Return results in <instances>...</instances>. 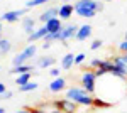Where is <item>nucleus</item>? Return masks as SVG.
<instances>
[{
    "instance_id": "f257e3e1",
    "label": "nucleus",
    "mask_w": 127,
    "mask_h": 113,
    "mask_svg": "<svg viewBox=\"0 0 127 113\" xmlns=\"http://www.w3.org/2000/svg\"><path fill=\"white\" fill-rule=\"evenodd\" d=\"M73 5H75V14H78L83 19H92L103 10V3H100L98 0H78Z\"/></svg>"
},
{
    "instance_id": "f03ea898",
    "label": "nucleus",
    "mask_w": 127,
    "mask_h": 113,
    "mask_svg": "<svg viewBox=\"0 0 127 113\" xmlns=\"http://www.w3.org/2000/svg\"><path fill=\"white\" fill-rule=\"evenodd\" d=\"M64 98L75 101L80 106H93V96L81 86H71L64 91Z\"/></svg>"
},
{
    "instance_id": "7ed1b4c3",
    "label": "nucleus",
    "mask_w": 127,
    "mask_h": 113,
    "mask_svg": "<svg viewBox=\"0 0 127 113\" xmlns=\"http://www.w3.org/2000/svg\"><path fill=\"white\" fill-rule=\"evenodd\" d=\"M36 52H37V46L32 42V44H29L24 51H20L19 54H15V56H14V59H12V66L27 64L32 57H36Z\"/></svg>"
},
{
    "instance_id": "20e7f679",
    "label": "nucleus",
    "mask_w": 127,
    "mask_h": 113,
    "mask_svg": "<svg viewBox=\"0 0 127 113\" xmlns=\"http://www.w3.org/2000/svg\"><path fill=\"white\" fill-rule=\"evenodd\" d=\"M80 83H81V88H85L88 93H95V90H97V74H95V71L93 69H88V71H83V74L80 78Z\"/></svg>"
},
{
    "instance_id": "39448f33",
    "label": "nucleus",
    "mask_w": 127,
    "mask_h": 113,
    "mask_svg": "<svg viewBox=\"0 0 127 113\" xmlns=\"http://www.w3.org/2000/svg\"><path fill=\"white\" fill-rule=\"evenodd\" d=\"M78 27L76 24H66V25H63V29L59 30V42H63V46H68L66 42H68L69 39H75L76 36V32H78Z\"/></svg>"
},
{
    "instance_id": "423d86ee",
    "label": "nucleus",
    "mask_w": 127,
    "mask_h": 113,
    "mask_svg": "<svg viewBox=\"0 0 127 113\" xmlns=\"http://www.w3.org/2000/svg\"><path fill=\"white\" fill-rule=\"evenodd\" d=\"M53 106L54 108H58L61 110L63 113H78V106L75 101H71L68 98H63V100H56V101H53Z\"/></svg>"
},
{
    "instance_id": "0eeeda50",
    "label": "nucleus",
    "mask_w": 127,
    "mask_h": 113,
    "mask_svg": "<svg viewBox=\"0 0 127 113\" xmlns=\"http://www.w3.org/2000/svg\"><path fill=\"white\" fill-rule=\"evenodd\" d=\"M27 10H29V9H20V10H9V12H3V14H2V17H0V20H2V22L14 24V22H17L20 17H24V15L27 14Z\"/></svg>"
},
{
    "instance_id": "6e6552de",
    "label": "nucleus",
    "mask_w": 127,
    "mask_h": 113,
    "mask_svg": "<svg viewBox=\"0 0 127 113\" xmlns=\"http://www.w3.org/2000/svg\"><path fill=\"white\" fill-rule=\"evenodd\" d=\"M75 14V5L73 3H63L58 7V17L61 20H69Z\"/></svg>"
},
{
    "instance_id": "1a4fd4ad",
    "label": "nucleus",
    "mask_w": 127,
    "mask_h": 113,
    "mask_svg": "<svg viewBox=\"0 0 127 113\" xmlns=\"http://www.w3.org/2000/svg\"><path fill=\"white\" fill-rule=\"evenodd\" d=\"M92 25L90 24H83V25H80L78 27V32H76V36H75V39L76 41H80V42H83V41H87L90 36H92Z\"/></svg>"
},
{
    "instance_id": "9d476101",
    "label": "nucleus",
    "mask_w": 127,
    "mask_h": 113,
    "mask_svg": "<svg viewBox=\"0 0 127 113\" xmlns=\"http://www.w3.org/2000/svg\"><path fill=\"white\" fill-rule=\"evenodd\" d=\"M44 25L48 29V34H56V32H59L63 29V20L59 19V17H54V19L48 20Z\"/></svg>"
},
{
    "instance_id": "9b49d317",
    "label": "nucleus",
    "mask_w": 127,
    "mask_h": 113,
    "mask_svg": "<svg viewBox=\"0 0 127 113\" xmlns=\"http://www.w3.org/2000/svg\"><path fill=\"white\" fill-rule=\"evenodd\" d=\"M46 34H48V29L42 24V25H41L39 29H36L31 36H27V41H29L31 44H32V42H37V41H42V39L46 37Z\"/></svg>"
},
{
    "instance_id": "f8f14e48",
    "label": "nucleus",
    "mask_w": 127,
    "mask_h": 113,
    "mask_svg": "<svg viewBox=\"0 0 127 113\" xmlns=\"http://www.w3.org/2000/svg\"><path fill=\"white\" fill-rule=\"evenodd\" d=\"M63 90H66V79L64 78H54L53 81H51V85H49V91L51 93H59V91H63Z\"/></svg>"
},
{
    "instance_id": "ddd939ff",
    "label": "nucleus",
    "mask_w": 127,
    "mask_h": 113,
    "mask_svg": "<svg viewBox=\"0 0 127 113\" xmlns=\"http://www.w3.org/2000/svg\"><path fill=\"white\" fill-rule=\"evenodd\" d=\"M54 64H56V57H53V56H42V57H37L36 59V66L42 68V69L53 68Z\"/></svg>"
},
{
    "instance_id": "4468645a",
    "label": "nucleus",
    "mask_w": 127,
    "mask_h": 113,
    "mask_svg": "<svg viewBox=\"0 0 127 113\" xmlns=\"http://www.w3.org/2000/svg\"><path fill=\"white\" fill-rule=\"evenodd\" d=\"M54 17H58V7H49V9H46V10H44V12L39 15V22L46 24L48 20L54 19Z\"/></svg>"
},
{
    "instance_id": "2eb2a0df",
    "label": "nucleus",
    "mask_w": 127,
    "mask_h": 113,
    "mask_svg": "<svg viewBox=\"0 0 127 113\" xmlns=\"http://www.w3.org/2000/svg\"><path fill=\"white\" fill-rule=\"evenodd\" d=\"M22 30L27 36H31L36 30V20L32 19V17H22Z\"/></svg>"
},
{
    "instance_id": "dca6fc26",
    "label": "nucleus",
    "mask_w": 127,
    "mask_h": 113,
    "mask_svg": "<svg viewBox=\"0 0 127 113\" xmlns=\"http://www.w3.org/2000/svg\"><path fill=\"white\" fill-rule=\"evenodd\" d=\"M73 66H75V54H73V52H68L64 57H61V69L68 71V69H71Z\"/></svg>"
},
{
    "instance_id": "f3484780",
    "label": "nucleus",
    "mask_w": 127,
    "mask_h": 113,
    "mask_svg": "<svg viewBox=\"0 0 127 113\" xmlns=\"http://www.w3.org/2000/svg\"><path fill=\"white\" fill-rule=\"evenodd\" d=\"M31 71H34V66H31V64H20V66H12V69H10L9 73L17 76V74H22V73H31Z\"/></svg>"
},
{
    "instance_id": "a211bd4d",
    "label": "nucleus",
    "mask_w": 127,
    "mask_h": 113,
    "mask_svg": "<svg viewBox=\"0 0 127 113\" xmlns=\"http://www.w3.org/2000/svg\"><path fill=\"white\" fill-rule=\"evenodd\" d=\"M32 73L34 71H31V73H22V74H17V78H15V85H27L31 79H32Z\"/></svg>"
},
{
    "instance_id": "6ab92c4d",
    "label": "nucleus",
    "mask_w": 127,
    "mask_h": 113,
    "mask_svg": "<svg viewBox=\"0 0 127 113\" xmlns=\"http://www.w3.org/2000/svg\"><path fill=\"white\" fill-rule=\"evenodd\" d=\"M10 49H12V42H10L9 39H2L0 37V56L10 52Z\"/></svg>"
},
{
    "instance_id": "aec40b11",
    "label": "nucleus",
    "mask_w": 127,
    "mask_h": 113,
    "mask_svg": "<svg viewBox=\"0 0 127 113\" xmlns=\"http://www.w3.org/2000/svg\"><path fill=\"white\" fill-rule=\"evenodd\" d=\"M34 90H37V83H36V81H29L27 85L19 86L20 93H29V91H34Z\"/></svg>"
},
{
    "instance_id": "412c9836",
    "label": "nucleus",
    "mask_w": 127,
    "mask_h": 113,
    "mask_svg": "<svg viewBox=\"0 0 127 113\" xmlns=\"http://www.w3.org/2000/svg\"><path fill=\"white\" fill-rule=\"evenodd\" d=\"M51 0H27L26 2V9H34V7H41L44 3H48Z\"/></svg>"
},
{
    "instance_id": "4be33fe9",
    "label": "nucleus",
    "mask_w": 127,
    "mask_h": 113,
    "mask_svg": "<svg viewBox=\"0 0 127 113\" xmlns=\"http://www.w3.org/2000/svg\"><path fill=\"white\" fill-rule=\"evenodd\" d=\"M93 106H97V108H108L110 103L105 101V100H102V98H95L93 96Z\"/></svg>"
},
{
    "instance_id": "5701e85b",
    "label": "nucleus",
    "mask_w": 127,
    "mask_h": 113,
    "mask_svg": "<svg viewBox=\"0 0 127 113\" xmlns=\"http://www.w3.org/2000/svg\"><path fill=\"white\" fill-rule=\"evenodd\" d=\"M87 61V54H83V52H80V54H75V66H80V64H83Z\"/></svg>"
},
{
    "instance_id": "b1692460",
    "label": "nucleus",
    "mask_w": 127,
    "mask_h": 113,
    "mask_svg": "<svg viewBox=\"0 0 127 113\" xmlns=\"http://www.w3.org/2000/svg\"><path fill=\"white\" fill-rule=\"evenodd\" d=\"M102 44H103V42H102V39H95V41L90 44V49H92V51H97V49L102 47Z\"/></svg>"
},
{
    "instance_id": "393cba45",
    "label": "nucleus",
    "mask_w": 127,
    "mask_h": 113,
    "mask_svg": "<svg viewBox=\"0 0 127 113\" xmlns=\"http://www.w3.org/2000/svg\"><path fill=\"white\" fill-rule=\"evenodd\" d=\"M100 63H102V59H98V57L92 59V61H90V69H93V71H95V69L100 66Z\"/></svg>"
},
{
    "instance_id": "a878e982",
    "label": "nucleus",
    "mask_w": 127,
    "mask_h": 113,
    "mask_svg": "<svg viewBox=\"0 0 127 113\" xmlns=\"http://www.w3.org/2000/svg\"><path fill=\"white\" fill-rule=\"evenodd\" d=\"M49 74L53 76V78H59V74H61V71H59V68L53 66V68H49Z\"/></svg>"
},
{
    "instance_id": "bb28decb",
    "label": "nucleus",
    "mask_w": 127,
    "mask_h": 113,
    "mask_svg": "<svg viewBox=\"0 0 127 113\" xmlns=\"http://www.w3.org/2000/svg\"><path fill=\"white\" fill-rule=\"evenodd\" d=\"M119 51H120L122 54H127V41H126V39L119 44Z\"/></svg>"
},
{
    "instance_id": "cd10ccee",
    "label": "nucleus",
    "mask_w": 127,
    "mask_h": 113,
    "mask_svg": "<svg viewBox=\"0 0 127 113\" xmlns=\"http://www.w3.org/2000/svg\"><path fill=\"white\" fill-rule=\"evenodd\" d=\"M0 96H2V100H10V98H12V96H14V93H12V91H9V90H7V91H5V93H2V94H0Z\"/></svg>"
},
{
    "instance_id": "c85d7f7f",
    "label": "nucleus",
    "mask_w": 127,
    "mask_h": 113,
    "mask_svg": "<svg viewBox=\"0 0 127 113\" xmlns=\"http://www.w3.org/2000/svg\"><path fill=\"white\" fill-rule=\"evenodd\" d=\"M42 49H44V51H46V49H49V47H51V42H48V41H42Z\"/></svg>"
},
{
    "instance_id": "c756f323",
    "label": "nucleus",
    "mask_w": 127,
    "mask_h": 113,
    "mask_svg": "<svg viewBox=\"0 0 127 113\" xmlns=\"http://www.w3.org/2000/svg\"><path fill=\"white\" fill-rule=\"evenodd\" d=\"M15 113H32V112H31V108H20V110H17Z\"/></svg>"
},
{
    "instance_id": "7c9ffc66",
    "label": "nucleus",
    "mask_w": 127,
    "mask_h": 113,
    "mask_svg": "<svg viewBox=\"0 0 127 113\" xmlns=\"http://www.w3.org/2000/svg\"><path fill=\"white\" fill-rule=\"evenodd\" d=\"M48 113H63V112H61V110H58V108H54V106H53V108H51V110H49Z\"/></svg>"
},
{
    "instance_id": "2f4dec72",
    "label": "nucleus",
    "mask_w": 127,
    "mask_h": 113,
    "mask_svg": "<svg viewBox=\"0 0 127 113\" xmlns=\"http://www.w3.org/2000/svg\"><path fill=\"white\" fill-rule=\"evenodd\" d=\"M5 91H7V90H5V85H3V83H0V94L5 93Z\"/></svg>"
},
{
    "instance_id": "473e14b6",
    "label": "nucleus",
    "mask_w": 127,
    "mask_h": 113,
    "mask_svg": "<svg viewBox=\"0 0 127 113\" xmlns=\"http://www.w3.org/2000/svg\"><path fill=\"white\" fill-rule=\"evenodd\" d=\"M63 3H71V2H78V0H61Z\"/></svg>"
},
{
    "instance_id": "72a5a7b5",
    "label": "nucleus",
    "mask_w": 127,
    "mask_h": 113,
    "mask_svg": "<svg viewBox=\"0 0 127 113\" xmlns=\"http://www.w3.org/2000/svg\"><path fill=\"white\" fill-rule=\"evenodd\" d=\"M0 113H5V108H2V106H0Z\"/></svg>"
},
{
    "instance_id": "f704fd0d",
    "label": "nucleus",
    "mask_w": 127,
    "mask_h": 113,
    "mask_svg": "<svg viewBox=\"0 0 127 113\" xmlns=\"http://www.w3.org/2000/svg\"><path fill=\"white\" fill-rule=\"evenodd\" d=\"M0 34H2V22H0Z\"/></svg>"
},
{
    "instance_id": "c9c22d12",
    "label": "nucleus",
    "mask_w": 127,
    "mask_h": 113,
    "mask_svg": "<svg viewBox=\"0 0 127 113\" xmlns=\"http://www.w3.org/2000/svg\"><path fill=\"white\" fill-rule=\"evenodd\" d=\"M103 2H114V0H103Z\"/></svg>"
},
{
    "instance_id": "e433bc0d",
    "label": "nucleus",
    "mask_w": 127,
    "mask_h": 113,
    "mask_svg": "<svg viewBox=\"0 0 127 113\" xmlns=\"http://www.w3.org/2000/svg\"><path fill=\"white\" fill-rule=\"evenodd\" d=\"M126 41H127V30H126Z\"/></svg>"
}]
</instances>
